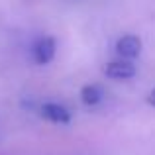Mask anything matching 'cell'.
<instances>
[{
	"instance_id": "cell-1",
	"label": "cell",
	"mask_w": 155,
	"mask_h": 155,
	"mask_svg": "<svg viewBox=\"0 0 155 155\" xmlns=\"http://www.w3.org/2000/svg\"><path fill=\"white\" fill-rule=\"evenodd\" d=\"M55 51H57L55 38H51V35H41V38H38V41L31 47V57H34V61L38 65H47V63L53 61Z\"/></svg>"
},
{
	"instance_id": "cell-2",
	"label": "cell",
	"mask_w": 155,
	"mask_h": 155,
	"mask_svg": "<svg viewBox=\"0 0 155 155\" xmlns=\"http://www.w3.org/2000/svg\"><path fill=\"white\" fill-rule=\"evenodd\" d=\"M104 75L108 79H114V81H128V79H134L136 77V65L128 59H116V61H110V63L104 65Z\"/></svg>"
},
{
	"instance_id": "cell-3",
	"label": "cell",
	"mask_w": 155,
	"mask_h": 155,
	"mask_svg": "<svg viewBox=\"0 0 155 155\" xmlns=\"http://www.w3.org/2000/svg\"><path fill=\"white\" fill-rule=\"evenodd\" d=\"M116 53L120 55V59H136L141 53V39L134 34H126L116 41Z\"/></svg>"
},
{
	"instance_id": "cell-4",
	"label": "cell",
	"mask_w": 155,
	"mask_h": 155,
	"mask_svg": "<svg viewBox=\"0 0 155 155\" xmlns=\"http://www.w3.org/2000/svg\"><path fill=\"white\" fill-rule=\"evenodd\" d=\"M41 116L51 124H69L71 122V112L59 102H45L39 108Z\"/></svg>"
},
{
	"instance_id": "cell-5",
	"label": "cell",
	"mask_w": 155,
	"mask_h": 155,
	"mask_svg": "<svg viewBox=\"0 0 155 155\" xmlns=\"http://www.w3.org/2000/svg\"><path fill=\"white\" fill-rule=\"evenodd\" d=\"M102 96H104V92L98 84H84V87L81 88V100L87 106H96L102 100Z\"/></svg>"
},
{
	"instance_id": "cell-6",
	"label": "cell",
	"mask_w": 155,
	"mask_h": 155,
	"mask_svg": "<svg viewBox=\"0 0 155 155\" xmlns=\"http://www.w3.org/2000/svg\"><path fill=\"white\" fill-rule=\"evenodd\" d=\"M147 102L151 104V106H155V88H153L151 92H149V96H147Z\"/></svg>"
}]
</instances>
